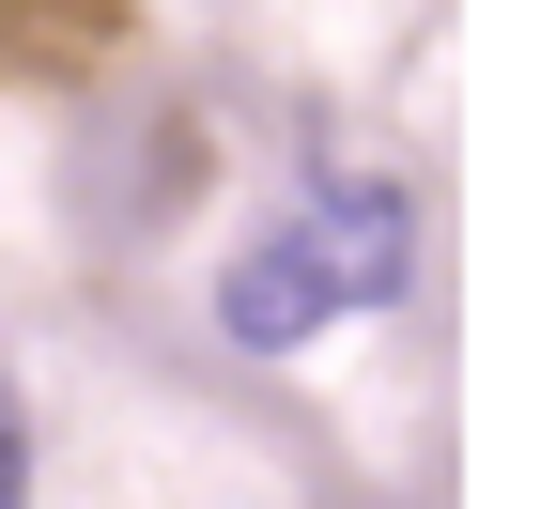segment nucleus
I'll return each instance as SVG.
<instances>
[{
  "label": "nucleus",
  "instance_id": "nucleus-1",
  "mask_svg": "<svg viewBox=\"0 0 556 509\" xmlns=\"http://www.w3.org/2000/svg\"><path fill=\"white\" fill-rule=\"evenodd\" d=\"M371 294H402V201H387V186H325L309 216H278V232L217 278V325H232L248 355H294L309 325L371 309Z\"/></svg>",
  "mask_w": 556,
  "mask_h": 509
},
{
  "label": "nucleus",
  "instance_id": "nucleus-2",
  "mask_svg": "<svg viewBox=\"0 0 556 509\" xmlns=\"http://www.w3.org/2000/svg\"><path fill=\"white\" fill-rule=\"evenodd\" d=\"M124 0H0V78H93L124 62Z\"/></svg>",
  "mask_w": 556,
  "mask_h": 509
},
{
  "label": "nucleus",
  "instance_id": "nucleus-3",
  "mask_svg": "<svg viewBox=\"0 0 556 509\" xmlns=\"http://www.w3.org/2000/svg\"><path fill=\"white\" fill-rule=\"evenodd\" d=\"M0 509H31V417H16V371H0Z\"/></svg>",
  "mask_w": 556,
  "mask_h": 509
}]
</instances>
